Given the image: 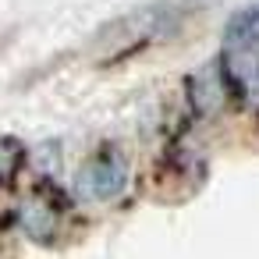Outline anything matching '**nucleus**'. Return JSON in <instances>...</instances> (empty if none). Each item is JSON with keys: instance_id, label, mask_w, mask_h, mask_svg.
<instances>
[{"instance_id": "f257e3e1", "label": "nucleus", "mask_w": 259, "mask_h": 259, "mask_svg": "<svg viewBox=\"0 0 259 259\" xmlns=\"http://www.w3.org/2000/svg\"><path fill=\"white\" fill-rule=\"evenodd\" d=\"M195 0H163V4H149V8H139L124 18H117L114 25H107L100 36H96V47L103 50L107 61H117V57H128L132 50H142L156 39H167L170 32H178L185 25L188 15H195Z\"/></svg>"}, {"instance_id": "f03ea898", "label": "nucleus", "mask_w": 259, "mask_h": 259, "mask_svg": "<svg viewBox=\"0 0 259 259\" xmlns=\"http://www.w3.org/2000/svg\"><path fill=\"white\" fill-rule=\"evenodd\" d=\"M128 185V163L117 156V153H100L96 160H89L78 178H75V192L82 199H93V202H107V199H117Z\"/></svg>"}, {"instance_id": "7ed1b4c3", "label": "nucleus", "mask_w": 259, "mask_h": 259, "mask_svg": "<svg viewBox=\"0 0 259 259\" xmlns=\"http://www.w3.org/2000/svg\"><path fill=\"white\" fill-rule=\"evenodd\" d=\"M224 75H220V64H206L202 71H195L188 78V103L199 117H213L220 107H224Z\"/></svg>"}, {"instance_id": "20e7f679", "label": "nucleus", "mask_w": 259, "mask_h": 259, "mask_svg": "<svg viewBox=\"0 0 259 259\" xmlns=\"http://www.w3.org/2000/svg\"><path fill=\"white\" fill-rule=\"evenodd\" d=\"M224 43H259V4L231 15V22L224 29Z\"/></svg>"}, {"instance_id": "39448f33", "label": "nucleus", "mask_w": 259, "mask_h": 259, "mask_svg": "<svg viewBox=\"0 0 259 259\" xmlns=\"http://www.w3.org/2000/svg\"><path fill=\"white\" fill-rule=\"evenodd\" d=\"M22 227L32 234V238H50L54 234V217L43 202H25L22 206Z\"/></svg>"}, {"instance_id": "423d86ee", "label": "nucleus", "mask_w": 259, "mask_h": 259, "mask_svg": "<svg viewBox=\"0 0 259 259\" xmlns=\"http://www.w3.org/2000/svg\"><path fill=\"white\" fill-rule=\"evenodd\" d=\"M4 163H8V160H4V149H0V170H4Z\"/></svg>"}]
</instances>
